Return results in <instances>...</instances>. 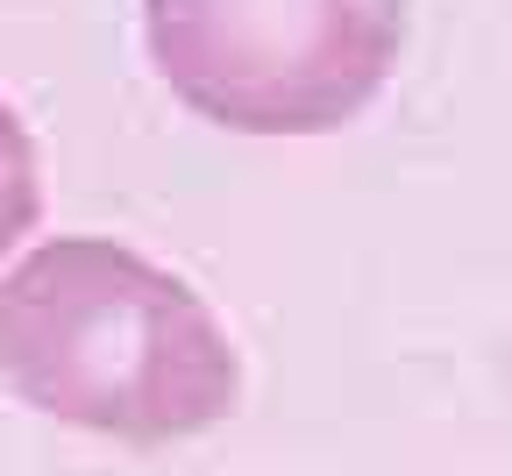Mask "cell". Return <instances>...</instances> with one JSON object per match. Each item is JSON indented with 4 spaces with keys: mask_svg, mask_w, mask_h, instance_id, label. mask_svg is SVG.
<instances>
[{
    "mask_svg": "<svg viewBox=\"0 0 512 476\" xmlns=\"http://www.w3.org/2000/svg\"><path fill=\"white\" fill-rule=\"evenodd\" d=\"M171 100L235 135H335L392 79L406 0H143Z\"/></svg>",
    "mask_w": 512,
    "mask_h": 476,
    "instance_id": "7a4b0ae2",
    "label": "cell"
},
{
    "mask_svg": "<svg viewBox=\"0 0 512 476\" xmlns=\"http://www.w3.org/2000/svg\"><path fill=\"white\" fill-rule=\"evenodd\" d=\"M0 384L57 427L171 448L242 405V356L178 270L107 235H57L0 278Z\"/></svg>",
    "mask_w": 512,
    "mask_h": 476,
    "instance_id": "6da1fadb",
    "label": "cell"
},
{
    "mask_svg": "<svg viewBox=\"0 0 512 476\" xmlns=\"http://www.w3.org/2000/svg\"><path fill=\"white\" fill-rule=\"evenodd\" d=\"M43 214V171H36V143H29V128L22 114L0 100V263L15 256V242L36 228Z\"/></svg>",
    "mask_w": 512,
    "mask_h": 476,
    "instance_id": "3957f363",
    "label": "cell"
}]
</instances>
